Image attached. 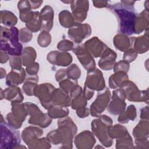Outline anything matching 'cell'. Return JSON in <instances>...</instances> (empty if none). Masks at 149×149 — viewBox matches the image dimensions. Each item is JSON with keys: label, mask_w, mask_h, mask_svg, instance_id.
Instances as JSON below:
<instances>
[{"label": "cell", "mask_w": 149, "mask_h": 149, "mask_svg": "<svg viewBox=\"0 0 149 149\" xmlns=\"http://www.w3.org/2000/svg\"><path fill=\"white\" fill-rule=\"evenodd\" d=\"M1 50L12 56H19L22 54V45L19 42L18 30L1 27Z\"/></svg>", "instance_id": "obj_2"}, {"label": "cell", "mask_w": 149, "mask_h": 149, "mask_svg": "<svg viewBox=\"0 0 149 149\" xmlns=\"http://www.w3.org/2000/svg\"><path fill=\"white\" fill-rule=\"evenodd\" d=\"M133 1H121L109 5L108 8L117 16L119 31L123 34L132 35L135 33L137 16L134 12Z\"/></svg>", "instance_id": "obj_1"}, {"label": "cell", "mask_w": 149, "mask_h": 149, "mask_svg": "<svg viewBox=\"0 0 149 149\" xmlns=\"http://www.w3.org/2000/svg\"><path fill=\"white\" fill-rule=\"evenodd\" d=\"M5 122H1V148H12L20 143L19 132Z\"/></svg>", "instance_id": "obj_3"}, {"label": "cell", "mask_w": 149, "mask_h": 149, "mask_svg": "<svg viewBox=\"0 0 149 149\" xmlns=\"http://www.w3.org/2000/svg\"><path fill=\"white\" fill-rule=\"evenodd\" d=\"M17 22L16 16L11 12L8 10H1V23L7 26L15 25Z\"/></svg>", "instance_id": "obj_5"}, {"label": "cell", "mask_w": 149, "mask_h": 149, "mask_svg": "<svg viewBox=\"0 0 149 149\" xmlns=\"http://www.w3.org/2000/svg\"><path fill=\"white\" fill-rule=\"evenodd\" d=\"M28 54H29V55H36V52H35V51L34 50V49L31 48L30 47L25 48L23 50V55L28 56ZM23 64L24 66H26L28 64V61H29V63H30L31 62L30 59L31 60L33 59L34 61L36 56H29V57L28 56H23Z\"/></svg>", "instance_id": "obj_6"}, {"label": "cell", "mask_w": 149, "mask_h": 149, "mask_svg": "<svg viewBox=\"0 0 149 149\" xmlns=\"http://www.w3.org/2000/svg\"><path fill=\"white\" fill-rule=\"evenodd\" d=\"M54 16V11L52 8L49 6H45L41 11L40 20L41 21V24L45 22V25L42 27L44 30L46 27V30L49 31L52 27V21Z\"/></svg>", "instance_id": "obj_4"}]
</instances>
